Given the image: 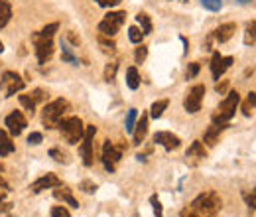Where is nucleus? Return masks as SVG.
<instances>
[{"label": "nucleus", "instance_id": "nucleus-1", "mask_svg": "<svg viewBox=\"0 0 256 217\" xmlns=\"http://www.w3.org/2000/svg\"><path fill=\"white\" fill-rule=\"evenodd\" d=\"M223 201L215 192H203L191 201V209L197 211L201 217H215L221 209Z\"/></svg>", "mask_w": 256, "mask_h": 217}, {"label": "nucleus", "instance_id": "nucleus-2", "mask_svg": "<svg viewBox=\"0 0 256 217\" xmlns=\"http://www.w3.org/2000/svg\"><path fill=\"white\" fill-rule=\"evenodd\" d=\"M238 103H240V95H238L236 91H231V93L227 95V99L221 101V105H219V108H217V113H213L211 121L217 123V125H227V123L235 117Z\"/></svg>", "mask_w": 256, "mask_h": 217}, {"label": "nucleus", "instance_id": "nucleus-3", "mask_svg": "<svg viewBox=\"0 0 256 217\" xmlns=\"http://www.w3.org/2000/svg\"><path fill=\"white\" fill-rule=\"evenodd\" d=\"M58 127H59L61 134L65 136V140H67L69 144H79V142L83 140V136H85V125H83V121H81L79 117L61 119V121L58 123Z\"/></svg>", "mask_w": 256, "mask_h": 217}, {"label": "nucleus", "instance_id": "nucleus-4", "mask_svg": "<svg viewBox=\"0 0 256 217\" xmlns=\"http://www.w3.org/2000/svg\"><path fill=\"white\" fill-rule=\"evenodd\" d=\"M69 111V103L65 99H56L43 108V125L47 129L58 127V123L63 119V115Z\"/></svg>", "mask_w": 256, "mask_h": 217}, {"label": "nucleus", "instance_id": "nucleus-5", "mask_svg": "<svg viewBox=\"0 0 256 217\" xmlns=\"http://www.w3.org/2000/svg\"><path fill=\"white\" fill-rule=\"evenodd\" d=\"M124 20H126V12H122V10H118V12H109L105 18L100 20L98 32H100L102 36H107V38H113V36L118 32V28L124 24Z\"/></svg>", "mask_w": 256, "mask_h": 217}, {"label": "nucleus", "instance_id": "nucleus-6", "mask_svg": "<svg viewBox=\"0 0 256 217\" xmlns=\"http://www.w3.org/2000/svg\"><path fill=\"white\" fill-rule=\"evenodd\" d=\"M24 87H26V83L16 71H4L2 79H0V91L4 93V97H12V95L20 93Z\"/></svg>", "mask_w": 256, "mask_h": 217}, {"label": "nucleus", "instance_id": "nucleus-7", "mask_svg": "<svg viewBox=\"0 0 256 217\" xmlns=\"http://www.w3.org/2000/svg\"><path fill=\"white\" fill-rule=\"evenodd\" d=\"M32 40L36 43V58H38V64H47V60L54 56V42L51 38H43L39 36V32L32 34Z\"/></svg>", "mask_w": 256, "mask_h": 217}, {"label": "nucleus", "instance_id": "nucleus-8", "mask_svg": "<svg viewBox=\"0 0 256 217\" xmlns=\"http://www.w3.org/2000/svg\"><path fill=\"white\" fill-rule=\"evenodd\" d=\"M120 158H122V148L115 146L111 140H105V146H102V164H105V168L109 172H115Z\"/></svg>", "mask_w": 256, "mask_h": 217}, {"label": "nucleus", "instance_id": "nucleus-9", "mask_svg": "<svg viewBox=\"0 0 256 217\" xmlns=\"http://www.w3.org/2000/svg\"><path fill=\"white\" fill-rule=\"evenodd\" d=\"M95 134H97V127L95 125L85 127V136H83L81 148H79V154L83 158L85 166H93V138H95Z\"/></svg>", "mask_w": 256, "mask_h": 217}, {"label": "nucleus", "instance_id": "nucleus-10", "mask_svg": "<svg viewBox=\"0 0 256 217\" xmlns=\"http://www.w3.org/2000/svg\"><path fill=\"white\" fill-rule=\"evenodd\" d=\"M203 97H205V85H195V87H191V91L187 93V97H185V101H183L185 111L191 113V115L199 113V111H201V101H203Z\"/></svg>", "mask_w": 256, "mask_h": 217}, {"label": "nucleus", "instance_id": "nucleus-11", "mask_svg": "<svg viewBox=\"0 0 256 217\" xmlns=\"http://www.w3.org/2000/svg\"><path fill=\"white\" fill-rule=\"evenodd\" d=\"M233 58L227 56V58H221L219 51H213V58H211V73H213V79H221V75L233 65Z\"/></svg>", "mask_w": 256, "mask_h": 217}, {"label": "nucleus", "instance_id": "nucleus-12", "mask_svg": "<svg viewBox=\"0 0 256 217\" xmlns=\"http://www.w3.org/2000/svg\"><path fill=\"white\" fill-rule=\"evenodd\" d=\"M6 129H8V132L12 134V136H18V134H22V130L26 129V125H28V121H26V117L20 113V111H14V113H10L8 117H6Z\"/></svg>", "mask_w": 256, "mask_h": 217}, {"label": "nucleus", "instance_id": "nucleus-13", "mask_svg": "<svg viewBox=\"0 0 256 217\" xmlns=\"http://www.w3.org/2000/svg\"><path fill=\"white\" fill-rule=\"evenodd\" d=\"M154 142L160 144V146H164L168 152H170V150L179 148V144H181L179 136H176L174 132H168V130H160V132L154 134Z\"/></svg>", "mask_w": 256, "mask_h": 217}, {"label": "nucleus", "instance_id": "nucleus-14", "mask_svg": "<svg viewBox=\"0 0 256 217\" xmlns=\"http://www.w3.org/2000/svg\"><path fill=\"white\" fill-rule=\"evenodd\" d=\"M61 186V182H59V178L56 176V174H45V176H41V178H38L34 184H32V192L34 194H39V192H43V190H49V188H59Z\"/></svg>", "mask_w": 256, "mask_h": 217}, {"label": "nucleus", "instance_id": "nucleus-15", "mask_svg": "<svg viewBox=\"0 0 256 217\" xmlns=\"http://www.w3.org/2000/svg\"><path fill=\"white\" fill-rule=\"evenodd\" d=\"M236 32V24L235 22H225V24H221L217 30H215V40L219 42V43H225V42H229L231 38H233V34Z\"/></svg>", "mask_w": 256, "mask_h": 217}, {"label": "nucleus", "instance_id": "nucleus-16", "mask_svg": "<svg viewBox=\"0 0 256 217\" xmlns=\"http://www.w3.org/2000/svg\"><path fill=\"white\" fill-rule=\"evenodd\" d=\"M146 134H148V115L142 113V117L138 119L136 127H134V132H132V136H134V144H142L144 138H146Z\"/></svg>", "mask_w": 256, "mask_h": 217}, {"label": "nucleus", "instance_id": "nucleus-17", "mask_svg": "<svg viewBox=\"0 0 256 217\" xmlns=\"http://www.w3.org/2000/svg\"><path fill=\"white\" fill-rule=\"evenodd\" d=\"M227 129V125H217V123H213L211 127H207V130H205V134H203V140L207 142V144H215L217 142V138H219V134L223 132Z\"/></svg>", "mask_w": 256, "mask_h": 217}, {"label": "nucleus", "instance_id": "nucleus-18", "mask_svg": "<svg viewBox=\"0 0 256 217\" xmlns=\"http://www.w3.org/2000/svg\"><path fill=\"white\" fill-rule=\"evenodd\" d=\"M54 197H56V199H61V201H65V203H67V205H71V207H79V201L73 197L71 190H67V188L54 190Z\"/></svg>", "mask_w": 256, "mask_h": 217}, {"label": "nucleus", "instance_id": "nucleus-19", "mask_svg": "<svg viewBox=\"0 0 256 217\" xmlns=\"http://www.w3.org/2000/svg\"><path fill=\"white\" fill-rule=\"evenodd\" d=\"M12 152H14V142L4 130H0V156H8Z\"/></svg>", "mask_w": 256, "mask_h": 217}, {"label": "nucleus", "instance_id": "nucleus-20", "mask_svg": "<svg viewBox=\"0 0 256 217\" xmlns=\"http://www.w3.org/2000/svg\"><path fill=\"white\" fill-rule=\"evenodd\" d=\"M12 18V8L8 4V0H0V30H2Z\"/></svg>", "mask_w": 256, "mask_h": 217}, {"label": "nucleus", "instance_id": "nucleus-21", "mask_svg": "<svg viewBox=\"0 0 256 217\" xmlns=\"http://www.w3.org/2000/svg\"><path fill=\"white\" fill-rule=\"evenodd\" d=\"M205 156H207V150H205V144L201 140H195L187 148V158H205Z\"/></svg>", "mask_w": 256, "mask_h": 217}, {"label": "nucleus", "instance_id": "nucleus-22", "mask_svg": "<svg viewBox=\"0 0 256 217\" xmlns=\"http://www.w3.org/2000/svg\"><path fill=\"white\" fill-rule=\"evenodd\" d=\"M168 105H170L168 99H160V101H156V103L152 105V108H150V117H152V119H160V117L164 115V111L168 108Z\"/></svg>", "mask_w": 256, "mask_h": 217}, {"label": "nucleus", "instance_id": "nucleus-23", "mask_svg": "<svg viewBox=\"0 0 256 217\" xmlns=\"http://www.w3.org/2000/svg\"><path fill=\"white\" fill-rule=\"evenodd\" d=\"M126 85H128L132 91H136V89L140 87V75H138V69H136V67H128V69H126Z\"/></svg>", "mask_w": 256, "mask_h": 217}, {"label": "nucleus", "instance_id": "nucleus-24", "mask_svg": "<svg viewBox=\"0 0 256 217\" xmlns=\"http://www.w3.org/2000/svg\"><path fill=\"white\" fill-rule=\"evenodd\" d=\"M61 58H63V62H67V64H71V65H79L77 56L71 51V47L67 45V42H63V40H61Z\"/></svg>", "mask_w": 256, "mask_h": 217}, {"label": "nucleus", "instance_id": "nucleus-25", "mask_svg": "<svg viewBox=\"0 0 256 217\" xmlns=\"http://www.w3.org/2000/svg\"><path fill=\"white\" fill-rule=\"evenodd\" d=\"M244 43L246 45H252L256 43V20L248 22L246 24V32H244Z\"/></svg>", "mask_w": 256, "mask_h": 217}, {"label": "nucleus", "instance_id": "nucleus-26", "mask_svg": "<svg viewBox=\"0 0 256 217\" xmlns=\"http://www.w3.org/2000/svg\"><path fill=\"white\" fill-rule=\"evenodd\" d=\"M136 20H138V24L142 26V34H144V36L152 32V20H150V16H148L146 12H140V14L136 16Z\"/></svg>", "mask_w": 256, "mask_h": 217}, {"label": "nucleus", "instance_id": "nucleus-27", "mask_svg": "<svg viewBox=\"0 0 256 217\" xmlns=\"http://www.w3.org/2000/svg\"><path fill=\"white\" fill-rule=\"evenodd\" d=\"M18 101H20V105L26 108L28 113H32V115H34V111H36V101H34L30 95H20V97H18Z\"/></svg>", "mask_w": 256, "mask_h": 217}, {"label": "nucleus", "instance_id": "nucleus-28", "mask_svg": "<svg viewBox=\"0 0 256 217\" xmlns=\"http://www.w3.org/2000/svg\"><path fill=\"white\" fill-rule=\"evenodd\" d=\"M136 119H138V111H136V108H130L128 115H126V132H134Z\"/></svg>", "mask_w": 256, "mask_h": 217}, {"label": "nucleus", "instance_id": "nucleus-29", "mask_svg": "<svg viewBox=\"0 0 256 217\" xmlns=\"http://www.w3.org/2000/svg\"><path fill=\"white\" fill-rule=\"evenodd\" d=\"M59 30V24L58 22H51V24H47L43 30H39V36H43V38H54V34Z\"/></svg>", "mask_w": 256, "mask_h": 217}, {"label": "nucleus", "instance_id": "nucleus-30", "mask_svg": "<svg viewBox=\"0 0 256 217\" xmlns=\"http://www.w3.org/2000/svg\"><path fill=\"white\" fill-rule=\"evenodd\" d=\"M201 4L211 12H217V10L223 8V0H201Z\"/></svg>", "mask_w": 256, "mask_h": 217}, {"label": "nucleus", "instance_id": "nucleus-31", "mask_svg": "<svg viewBox=\"0 0 256 217\" xmlns=\"http://www.w3.org/2000/svg\"><path fill=\"white\" fill-rule=\"evenodd\" d=\"M128 38H130L132 43H140L142 38H144V34H142V30H138L136 26H130V28H128Z\"/></svg>", "mask_w": 256, "mask_h": 217}, {"label": "nucleus", "instance_id": "nucleus-32", "mask_svg": "<svg viewBox=\"0 0 256 217\" xmlns=\"http://www.w3.org/2000/svg\"><path fill=\"white\" fill-rule=\"evenodd\" d=\"M150 203H152L154 215H156V217H164V209H162V203H160L158 195H152V197H150Z\"/></svg>", "mask_w": 256, "mask_h": 217}, {"label": "nucleus", "instance_id": "nucleus-33", "mask_svg": "<svg viewBox=\"0 0 256 217\" xmlns=\"http://www.w3.org/2000/svg\"><path fill=\"white\" fill-rule=\"evenodd\" d=\"M49 156L54 158L56 162H59V164H65V162H67V156H65L59 148H51V150H49Z\"/></svg>", "mask_w": 256, "mask_h": 217}, {"label": "nucleus", "instance_id": "nucleus-34", "mask_svg": "<svg viewBox=\"0 0 256 217\" xmlns=\"http://www.w3.org/2000/svg\"><path fill=\"white\" fill-rule=\"evenodd\" d=\"M117 69H118V64H109L107 67H105V81H113L115 79V75H117Z\"/></svg>", "mask_w": 256, "mask_h": 217}, {"label": "nucleus", "instance_id": "nucleus-35", "mask_svg": "<svg viewBox=\"0 0 256 217\" xmlns=\"http://www.w3.org/2000/svg\"><path fill=\"white\" fill-rule=\"evenodd\" d=\"M98 43L102 45V49H105V51H111V53H113V51H115V47H117V45H115V42H113V40H107L105 36H100V38H98Z\"/></svg>", "mask_w": 256, "mask_h": 217}, {"label": "nucleus", "instance_id": "nucleus-36", "mask_svg": "<svg viewBox=\"0 0 256 217\" xmlns=\"http://www.w3.org/2000/svg\"><path fill=\"white\" fill-rule=\"evenodd\" d=\"M51 217H71V213L65 207L56 205V207H51Z\"/></svg>", "mask_w": 256, "mask_h": 217}, {"label": "nucleus", "instance_id": "nucleus-37", "mask_svg": "<svg viewBox=\"0 0 256 217\" xmlns=\"http://www.w3.org/2000/svg\"><path fill=\"white\" fill-rule=\"evenodd\" d=\"M146 56H148V47H146V45H140V47L136 49V53H134L136 64H142V62L146 60Z\"/></svg>", "mask_w": 256, "mask_h": 217}, {"label": "nucleus", "instance_id": "nucleus-38", "mask_svg": "<svg viewBox=\"0 0 256 217\" xmlns=\"http://www.w3.org/2000/svg\"><path fill=\"white\" fill-rule=\"evenodd\" d=\"M95 2L98 6H102V8H113V6H118L122 0H95Z\"/></svg>", "mask_w": 256, "mask_h": 217}, {"label": "nucleus", "instance_id": "nucleus-39", "mask_svg": "<svg viewBox=\"0 0 256 217\" xmlns=\"http://www.w3.org/2000/svg\"><path fill=\"white\" fill-rule=\"evenodd\" d=\"M81 190L87 192V194H95V192H97V186H95L91 180H83V182H81Z\"/></svg>", "mask_w": 256, "mask_h": 217}, {"label": "nucleus", "instance_id": "nucleus-40", "mask_svg": "<svg viewBox=\"0 0 256 217\" xmlns=\"http://www.w3.org/2000/svg\"><path fill=\"white\" fill-rule=\"evenodd\" d=\"M244 201L250 209H256V190L252 194H244Z\"/></svg>", "mask_w": 256, "mask_h": 217}, {"label": "nucleus", "instance_id": "nucleus-41", "mask_svg": "<svg viewBox=\"0 0 256 217\" xmlns=\"http://www.w3.org/2000/svg\"><path fill=\"white\" fill-rule=\"evenodd\" d=\"M199 73V64H189V67H187V79H193L195 75Z\"/></svg>", "mask_w": 256, "mask_h": 217}, {"label": "nucleus", "instance_id": "nucleus-42", "mask_svg": "<svg viewBox=\"0 0 256 217\" xmlns=\"http://www.w3.org/2000/svg\"><path fill=\"white\" fill-rule=\"evenodd\" d=\"M30 97H32L36 103H39V101H43V99H45V91H43V89H36Z\"/></svg>", "mask_w": 256, "mask_h": 217}, {"label": "nucleus", "instance_id": "nucleus-43", "mask_svg": "<svg viewBox=\"0 0 256 217\" xmlns=\"http://www.w3.org/2000/svg\"><path fill=\"white\" fill-rule=\"evenodd\" d=\"M41 140H43L41 132H32V134L28 136V142H30V144H39Z\"/></svg>", "mask_w": 256, "mask_h": 217}, {"label": "nucleus", "instance_id": "nucleus-44", "mask_svg": "<svg viewBox=\"0 0 256 217\" xmlns=\"http://www.w3.org/2000/svg\"><path fill=\"white\" fill-rule=\"evenodd\" d=\"M10 192V186L4 182V178H0V195H6Z\"/></svg>", "mask_w": 256, "mask_h": 217}, {"label": "nucleus", "instance_id": "nucleus-45", "mask_svg": "<svg viewBox=\"0 0 256 217\" xmlns=\"http://www.w3.org/2000/svg\"><path fill=\"white\" fill-rule=\"evenodd\" d=\"M227 87H229V81H221V83H217V85H215V91L223 95V93L227 91Z\"/></svg>", "mask_w": 256, "mask_h": 217}, {"label": "nucleus", "instance_id": "nucleus-46", "mask_svg": "<svg viewBox=\"0 0 256 217\" xmlns=\"http://www.w3.org/2000/svg\"><path fill=\"white\" fill-rule=\"evenodd\" d=\"M181 217H201V215L189 207V209H183V211H181Z\"/></svg>", "mask_w": 256, "mask_h": 217}, {"label": "nucleus", "instance_id": "nucleus-47", "mask_svg": "<svg viewBox=\"0 0 256 217\" xmlns=\"http://www.w3.org/2000/svg\"><path fill=\"white\" fill-rule=\"evenodd\" d=\"M250 108H252V105H250L248 101H246V103H242V113H244L246 117H250V113H252V111H250Z\"/></svg>", "mask_w": 256, "mask_h": 217}, {"label": "nucleus", "instance_id": "nucleus-48", "mask_svg": "<svg viewBox=\"0 0 256 217\" xmlns=\"http://www.w3.org/2000/svg\"><path fill=\"white\" fill-rule=\"evenodd\" d=\"M67 40H69L71 43H75V45H79V42H81V40H79V38H77L73 32H69V34H67Z\"/></svg>", "mask_w": 256, "mask_h": 217}, {"label": "nucleus", "instance_id": "nucleus-49", "mask_svg": "<svg viewBox=\"0 0 256 217\" xmlns=\"http://www.w3.org/2000/svg\"><path fill=\"white\" fill-rule=\"evenodd\" d=\"M248 103H250L252 107H256V91H250V93H248Z\"/></svg>", "mask_w": 256, "mask_h": 217}, {"label": "nucleus", "instance_id": "nucleus-50", "mask_svg": "<svg viewBox=\"0 0 256 217\" xmlns=\"http://www.w3.org/2000/svg\"><path fill=\"white\" fill-rule=\"evenodd\" d=\"M10 209H12V203H0V211L6 213V211H10Z\"/></svg>", "mask_w": 256, "mask_h": 217}, {"label": "nucleus", "instance_id": "nucleus-51", "mask_svg": "<svg viewBox=\"0 0 256 217\" xmlns=\"http://www.w3.org/2000/svg\"><path fill=\"white\" fill-rule=\"evenodd\" d=\"M250 0H238V4H248Z\"/></svg>", "mask_w": 256, "mask_h": 217}, {"label": "nucleus", "instance_id": "nucleus-52", "mask_svg": "<svg viewBox=\"0 0 256 217\" xmlns=\"http://www.w3.org/2000/svg\"><path fill=\"white\" fill-rule=\"evenodd\" d=\"M4 51V45H2V42H0V53H2Z\"/></svg>", "mask_w": 256, "mask_h": 217}, {"label": "nucleus", "instance_id": "nucleus-53", "mask_svg": "<svg viewBox=\"0 0 256 217\" xmlns=\"http://www.w3.org/2000/svg\"><path fill=\"white\" fill-rule=\"evenodd\" d=\"M2 199H4V195H0V203H2Z\"/></svg>", "mask_w": 256, "mask_h": 217}, {"label": "nucleus", "instance_id": "nucleus-54", "mask_svg": "<svg viewBox=\"0 0 256 217\" xmlns=\"http://www.w3.org/2000/svg\"><path fill=\"white\" fill-rule=\"evenodd\" d=\"M0 172H2V164H0Z\"/></svg>", "mask_w": 256, "mask_h": 217}, {"label": "nucleus", "instance_id": "nucleus-55", "mask_svg": "<svg viewBox=\"0 0 256 217\" xmlns=\"http://www.w3.org/2000/svg\"><path fill=\"white\" fill-rule=\"evenodd\" d=\"M181 2H187V0H181Z\"/></svg>", "mask_w": 256, "mask_h": 217}, {"label": "nucleus", "instance_id": "nucleus-56", "mask_svg": "<svg viewBox=\"0 0 256 217\" xmlns=\"http://www.w3.org/2000/svg\"><path fill=\"white\" fill-rule=\"evenodd\" d=\"M8 217H10V215H8Z\"/></svg>", "mask_w": 256, "mask_h": 217}]
</instances>
